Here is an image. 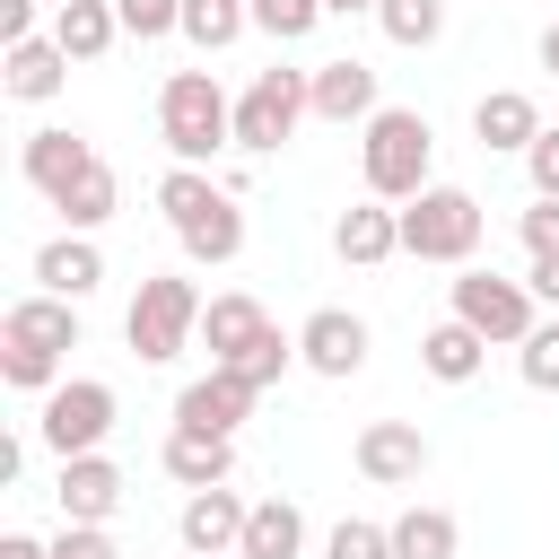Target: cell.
<instances>
[{"label": "cell", "mask_w": 559, "mask_h": 559, "mask_svg": "<svg viewBox=\"0 0 559 559\" xmlns=\"http://www.w3.org/2000/svg\"><path fill=\"white\" fill-rule=\"evenodd\" d=\"M323 559H393V524H367V515H341L323 533Z\"/></svg>", "instance_id": "33"}, {"label": "cell", "mask_w": 559, "mask_h": 559, "mask_svg": "<svg viewBox=\"0 0 559 559\" xmlns=\"http://www.w3.org/2000/svg\"><path fill=\"white\" fill-rule=\"evenodd\" d=\"M515 236H524V253H559V201L533 192V210L515 218Z\"/></svg>", "instance_id": "38"}, {"label": "cell", "mask_w": 559, "mask_h": 559, "mask_svg": "<svg viewBox=\"0 0 559 559\" xmlns=\"http://www.w3.org/2000/svg\"><path fill=\"white\" fill-rule=\"evenodd\" d=\"M157 463H166V480H175V489H218V480H236V437H210V428H166Z\"/></svg>", "instance_id": "18"}, {"label": "cell", "mask_w": 559, "mask_h": 559, "mask_svg": "<svg viewBox=\"0 0 559 559\" xmlns=\"http://www.w3.org/2000/svg\"><path fill=\"white\" fill-rule=\"evenodd\" d=\"M271 332V314H262V297L253 288H218L210 306H201V341H210V367H227L236 349H253Z\"/></svg>", "instance_id": "20"}, {"label": "cell", "mask_w": 559, "mask_h": 559, "mask_svg": "<svg viewBox=\"0 0 559 559\" xmlns=\"http://www.w3.org/2000/svg\"><path fill=\"white\" fill-rule=\"evenodd\" d=\"M253 384L236 376V367H210V376H192L183 393H175V428H210V437H236L245 419H253Z\"/></svg>", "instance_id": "14"}, {"label": "cell", "mask_w": 559, "mask_h": 559, "mask_svg": "<svg viewBox=\"0 0 559 559\" xmlns=\"http://www.w3.org/2000/svg\"><path fill=\"white\" fill-rule=\"evenodd\" d=\"M437 131H428V114L419 105H376L367 122H358V175H367V192L376 201H419L437 175Z\"/></svg>", "instance_id": "2"}, {"label": "cell", "mask_w": 559, "mask_h": 559, "mask_svg": "<svg viewBox=\"0 0 559 559\" xmlns=\"http://www.w3.org/2000/svg\"><path fill=\"white\" fill-rule=\"evenodd\" d=\"M35 288H52V297H96L105 288V253H96V236H79V227H61L52 245H35Z\"/></svg>", "instance_id": "17"}, {"label": "cell", "mask_w": 559, "mask_h": 559, "mask_svg": "<svg viewBox=\"0 0 559 559\" xmlns=\"http://www.w3.org/2000/svg\"><path fill=\"white\" fill-rule=\"evenodd\" d=\"M61 79H70V52H61L52 35L0 44V87H9L17 105H52V96H61Z\"/></svg>", "instance_id": "19"}, {"label": "cell", "mask_w": 559, "mask_h": 559, "mask_svg": "<svg viewBox=\"0 0 559 559\" xmlns=\"http://www.w3.org/2000/svg\"><path fill=\"white\" fill-rule=\"evenodd\" d=\"M114 419H122V402H114L105 376H61V384L44 393V411H35V437H44L52 454H96V445L114 437Z\"/></svg>", "instance_id": "7"}, {"label": "cell", "mask_w": 559, "mask_h": 559, "mask_svg": "<svg viewBox=\"0 0 559 559\" xmlns=\"http://www.w3.org/2000/svg\"><path fill=\"white\" fill-rule=\"evenodd\" d=\"M218 201H227V183H218L210 166H166V175H157V210H166V227H175V236H183L192 218H210Z\"/></svg>", "instance_id": "25"}, {"label": "cell", "mask_w": 559, "mask_h": 559, "mask_svg": "<svg viewBox=\"0 0 559 559\" xmlns=\"http://www.w3.org/2000/svg\"><path fill=\"white\" fill-rule=\"evenodd\" d=\"M472 140H480L489 157H524V148L542 140V105H533L524 87H489V96L472 105Z\"/></svg>", "instance_id": "16"}, {"label": "cell", "mask_w": 559, "mask_h": 559, "mask_svg": "<svg viewBox=\"0 0 559 559\" xmlns=\"http://www.w3.org/2000/svg\"><path fill=\"white\" fill-rule=\"evenodd\" d=\"M114 17H122L131 44H166V35H183V0H114Z\"/></svg>", "instance_id": "35"}, {"label": "cell", "mask_w": 559, "mask_h": 559, "mask_svg": "<svg viewBox=\"0 0 559 559\" xmlns=\"http://www.w3.org/2000/svg\"><path fill=\"white\" fill-rule=\"evenodd\" d=\"M533 306H542V297H533L524 280H507V271H472V262H463V280H454V314H463L489 349H515V341L542 323Z\"/></svg>", "instance_id": "8"}, {"label": "cell", "mask_w": 559, "mask_h": 559, "mask_svg": "<svg viewBox=\"0 0 559 559\" xmlns=\"http://www.w3.org/2000/svg\"><path fill=\"white\" fill-rule=\"evenodd\" d=\"M201 288L183 280V271H157V280H140V297H131V314H122V341H131V358L140 367H166V358H183L192 341H201Z\"/></svg>", "instance_id": "4"}, {"label": "cell", "mask_w": 559, "mask_h": 559, "mask_svg": "<svg viewBox=\"0 0 559 559\" xmlns=\"http://www.w3.org/2000/svg\"><path fill=\"white\" fill-rule=\"evenodd\" d=\"M122 463L96 445V454H61V480H52V498H61V524H114V507H122Z\"/></svg>", "instance_id": "12"}, {"label": "cell", "mask_w": 559, "mask_h": 559, "mask_svg": "<svg viewBox=\"0 0 559 559\" xmlns=\"http://www.w3.org/2000/svg\"><path fill=\"white\" fill-rule=\"evenodd\" d=\"M52 559H122V550H114L105 524H61V533H52Z\"/></svg>", "instance_id": "36"}, {"label": "cell", "mask_w": 559, "mask_h": 559, "mask_svg": "<svg viewBox=\"0 0 559 559\" xmlns=\"http://www.w3.org/2000/svg\"><path fill=\"white\" fill-rule=\"evenodd\" d=\"M288 358H297V341H288V332H280V323H271V332H262V341H253V349H236V358H227V367H236V376H245V384H253V393H271V384H280V376H288Z\"/></svg>", "instance_id": "32"}, {"label": "cell", "mask_w": 559, "mask_h": 559, "mask_svg": "<svg viewBox=\"0 0 559 559\" xmlns=\"http://www.w3.org/2000/svg\"><path fill=\"white\" fill-rule=\"evenodd\" d=\"M515 367H524V384H533V393H559V314H550V323H533V332L515 341Z\"/></svg>", "instance_id": "34"}, {"label": "cell", "mask_w": 559, "mask_h": 559, "mask_svg": "<svg viewBox=\"0 0 559 559\" xmlns=\"http://www.w3.org/2000/svg\"><path fill=\"white\" fill-rule=\"evenodd\" d=\"M306 550V515H297V498H253V515H245V550L236 559H297Z\"/></svg>", "instance_id": "24"}, {"label": "cell", "mask_w": 559, "mask_h": 559, "mask_svg": "<svg viewBox=\"0 0 559 559\" xmlns=\"http://www.w3.org/2000/svg\"><path fill=\"white\" fill-rule=\"evenodd\" d=\"M323 9H332V17H376L384 0H323Z\"/></svg>", "instance_id": "43"}, {"label": "cell", "mask_w": 559, "mask_h": 559, "mask_svg": "<svg viewBox=\"0 0 559 559\" xmlns=\"http://www.w3.org/2000/svg\"><path fill=\"white\" fill-rule=\"evenodd\" d=\"M35 9L44 0H0V44H26L35 35Z\"/></svg>", "instance_id": "39"}, {"label": "cell", "mask_w": 559, "mask_h": 559, "mask_svg": "<svg viewBox=\"0 0 559 559\" xmlns=\"http://www.w3.org/2000/svg\"><path fill=\"white\" fill-rule=\"evenodd\" d=\"M349 463H358V480H376V489H411V480L428 472V437H419V419H367L358 445H349Z\"/></svg>", "instance_id": "9"}, {"label": "cell", "mask_w": 559, "mask_h": 559, "mask_svg": "<svg viewBox=\"0 0 559 559\" xmlns=\"http://www.w3.org/2000/svg\"><path fill=\"white\" fill-rule=\"evenodd\" d=\"M297 358H306L314 376H332V384H349V376L367 367V323H358L349 306H314V314L297 323Z\"/></svg>", "instance_id": "13"}, {"label": "cell", "mask_w": 559, "mask_h": 559, "mask_svg": "<svg viewBox=\"0 0 559 559\" xmlns=\"http://www.w3.org/2000/svg\"><path fill=\"white\" fill-rule=\"evenodd\" d=\"M480 227H489V218H480V201H472L463 183H428L419 201H402V253H411V262H454V271H463V262L480 253Z\"/></svg>", "instance_id": "5"}, {"label": "cell", "mask_w": 559, "mask_h": 559, "mask_svg": "<svg viewBox=\"0 0 559 559\" xmlns=\"http://www.w3.org/2000/svg\"><path fill=\"white\" fill-rule=\"evenodd\" d=\"M96 166H105V157H96V140H79V131H26V148H17V175H26L44 201H70Z\"/></svg>", "instance_id": "11"}, {"label": "cell", "mask_w": 559, "mask_h": 559, "mask_svg": "<svg viewBox=\"0 0 559 559\" xmlns=\"http://www.w3.org/2000/svg\"><path fill=\"white\" fill-rule=\"evenodd\" d=\"M314 114V70H253V87L236 96V148L245 157H271V148H288L297 140V122Z\"/></svg>", "instance_id": "6"}, {"label": "cell", "mask_w": 559, "mask_h": 559, "mask_svg": "<svg viewBox=\"0 0 559 559\" xmlns=\"http://www.w3.org/2000/svg\"><path fill=\"white\" fill-rule=\"evenodd\" d=\"M157 140L175 148V166H218V148H236V96L210 70H175L157 87Z\"/></svg>", "instance_id": "3"}, {"label": "cell", "mask_w": 559, "mask_h": 559, "mask_svg": "<svg viewBox=\"0 0 559 559\" xmlns=\"http://www.w3.org/2000/svg\"><path fill=\"white\" fill-rule=\"evenodd\" d=\"M52 210H61V227H79V236H96V227H105V218L122 210V175H114V166H96V175H87V183H79L70 201H52Z\"/></svg>", "instance_id": "30"}, {"label": "cell", "mask_w": 559, "mask_h": 559, "mask_svg": "<svg viewBox=\"0 0 559 559\" xmlns=\"http://www.w3.org/2000/svg\"><path fill=\"white\" fill-rule=\"evenodd\" d=\"M332 253H341V262H358V271L393 262V253H402V210H393V201H376V192H367V201H349V210L332 218Z\"/></svg>", "instance_id": "15"}, {"label": "cell", "mask_w": 559, "mask_h": 559, "mask_svg": "<svg viewBox=\"0 0 559 559\" xmlns=\"http://www.w3.org/2000/svg\"><path fill=\"white\" fill-rule=\"evenodd\" d=\"M463 550V524L445 507H402L393 515V559H454Z\"/></svg>", "instance_id": "27"}, {"label": "cell", "mask_w": 559, "mask_h": 559, "mask_svg": "<svg viewBox=\"0 0 559 559\" xmlns=\"http://www.w3.org/2000/svg\"><path fill=\"white\" fill-rule=\"evenodd\" d=\"M524 175H533L542 201H559V122H542V140L524 148Z\"/></svg>", "instance_id": "37"}, {"label": "cell", "mask_w": 559, "mask_h": 559, "mask_svg": "<svg viewBox=\"0 0 559 559\" xmlns=\"http://www.w3.org/2000/svg\"><path fill=\"white\" fill-rule=\"evenodd\" d=\"M70 349H79V306L70 297H52V288H35V297H17L9 314H0V376L17 384V393H52L61 384V367H70Z\"/></svg>", "instance_id": "1"}, {"label": "cell", "mask_w": 559, "mask_h": 559, "mask_svg": "<svg viewBox=\"0 0 559 559\" xmlns=\"http://www.w3.org/2000/svg\"><path fill=\"white\" fill-rule=\"evenodd\" d=\"M253 26V0H183V44L192 52H227Z\"/></svg>", "instance_id": "28"}, {"label": "cell", "mask_w": 559, "mask_h": 559, "mask_svg": "<svg viewBox=\"0 0 559 559\" xmlns=\"http://www.w3.org/2000/svg\"><path fill=\"white\" fill-rule=\"evenodd\" d=\"M376 26H384V44L428 52V44L445 35V0H384V9H376Z\"/></svg>", "instance_id": "29"}, {"label": "cell", "mask_w": 559, "mask_h": 559, "mask_svg": "<svg viewBox=\"0 0 559 559\" xmlns=\"http://www.w3.org/2000/svg\"><path fill=\"white\" fill-rule=\"evenodd\" d=\"M419 367H428L437 384H472V376L489 367V341H480V332H472L463 314H445V323H437V332L419 341Z\"/></svg>", "instance_id": "23"}, {"label": "cell", "mask_w": 559, "mask_h": 559, "mask_svg": "<svg viewBox=\"0 0 559 559\" xmlns=\"http://www.w3.org/2000/svg\"><path fill=\"white\" fill-rule=\"evenodd\" d=\"M542 70H550V79H559V17H550V26H542Z\"/></svg>", "instance_id": "42"}, {"label": "cell", "mask_w": 559, "mask_h": 559, "mask_svg": "<svg viewBox=\"0 0 559 559\" xmlns=\"http://www.w3.org/2000/svg\"><path fill=\"white\" fill-rule=\"evenodd\" d=\"M524 288H533L542 306H559V253H533V271H524Z\"/></svg>", "instance_id": "40"}, {"label": "cell", "mask_w": 559, "mask_h": 559, "mask_svg": "<svg viewBox=\"0 0 559 559\" xmlns=\"http://www.w3.org/2000/svg\"><path fill=\"white\" fill-rule=\"evenodd\" d=\"M376 114V70L367 61H314V122H367Z\"/></svg>", "instance_id": "21"}, {"label": "cell", "mask_w": 559, "mask_h": 559, "mask_svg": "<svg viewBox=\"0 0 559 559\" xmlns=\"http://www.w3.org/2000/svg\"><path fill=\"white\" fill-rule=\"evenodd\" d=\"M323 17H332L323 0H253V35H271V44H306Z\"/></svg>", "instance_id": "31"}, {"label": "cell", "mask_w": 559, "mask_h": 559, "mask_svg": "<svg viewBox=\"0 0 559 559\" xmlns=\"http://www.w3.org/2000/svg\"><path fill=\"white\" fill-rule=\"evenodd\" d=\"M245 515H253V498H236L227 480H218V489H192L183 515H175V542H183L192 559H236V550H245Z\"/></svg>", "instance_id": "10"}, {"label": "cell", "mask_w": 559, "mask_h": 559, "mask_svg": "<svg viewBox=\"0 0 559 559\" xmlns=\"http://www.w3.org/2000/svg\"><path fill=\"white\" fill-rule=\"evenodd\" d=\"M0 559H52V542H35V533H0Z\"/></svg>", "instance_id": "41"}, {"label": "cell", "mask_w": 559, "mask_h": 559, "mask_svg": "<svg viewBox=\"0 0 559 559\" xmlns=\"http://www.w3.org/2000/svg\"><path fill=\"white\" fill-rule=\"evenodd\" d=\"M52 44H61L70 61H105V52L122 44L114 0H52Z\"/></svg>", "instance_id": "22"}, {"label": "cell", "mask_w": 559, "mask_h": 559, "mask_svg": "<svg viewBox=\"0 0 559 559\" xmlns=\"http://www.w3.org/2000/svg\"><path fill=\"white\" fill-rule=\"evenodd\" d=\"M236 253H245V210H236V192H227L210 218H192V227H183V262H201V271H227Z\"/></svg>", "instance_id": "26"}]
</instances>
